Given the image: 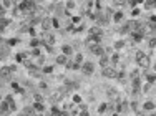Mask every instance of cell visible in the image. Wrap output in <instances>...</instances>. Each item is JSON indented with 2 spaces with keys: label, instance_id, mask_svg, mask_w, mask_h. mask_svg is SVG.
Returning <instances> with one entry per match:
<instances>
[{
  "label": "cell",
  "instance_id": "cell-26",
  "mask_svg": "<svg viewBox=\"0 0 156 116\" xmlns=\"http://www.w3.org/2000/svg\"><path fill=\"white\" fill-rule=\"evenodd\" d=\"M108 106H110L108 103H101L100 106H98V113H100V115H101V113H105L106 109H108Z\"/></svg>",
  "mask_w": 156,
  "mask_h": 116
},
{
  "label": "cell",
  "instance_id": "cell-38",
  "mask_svg": "<svg viewBox=\"0 0 156 116\" xmlns=\"http://www.w3.org/2000/svg\"><path fill=\"white\" fill-rule=\"evenodd\" d=\"M33 99H35V101H43L42 95H35V96H33Z\"/></svg>",
  "mask_w": 156,
  "mask_h": 116
},
{
  "label": "cell",
  "instance_id": "cell-42",
  "mask_svg": "<svg viewBox=\"0 0 156 116\" xmlns=\"http://www.w3.org/2000/svg\"><path fill=\"white\" fill-rule=\"evenodd\" d=\"M113 116H121V115H120V113L116 111V113H113Z\"/></svg>",
  "mask_w": 156,
  "mask_h": 116
},
{
  "label": "cell",
  "instance_id": "cell-28",
  "mask_svg": "<svg viewBox=\"0 0 156 116\" xmlns=\"http://www.w3.org/2000/svg\"><path fill=\"white\" fill-rule=\"evenodd\" d=\"M0 2H2V4H4V7L7 8V10H9V8H12V7H13V2H12V0H0Z\"/></svg>",
  "mask_w": 156,
  "mask_h": 116
},
{
  "label": "cell",
  "instance_id": "cell-10",
  "mask_svg": "<svg viewBox=\"0 0 156 116\" xmlns=\"http://www.w3.org/2000/svg\"><path fill=\"white\" fill-rule=\"evenodd\" d=\"M88 35H101V37H103V28L98 27V25H93V27H90Z\"/></svg>",
  "mask_w": 156,
  "mask_h": 116
},
{
  "label": "cell",
  "instance_id": "cell-35",
  "mask_svg": "<svg viewBox=\"0 0 156 116\" xmlns=\"http://www.w3.org/2000/svg\"><path fill=\"white\" fill-rule=\"evenodd\" d=\"M5 12H7V8H5L4 4L0 2V17H5Z\"/></svg>",
  "mask_w": 156,
  "mask_h": 116
},
{
  "label": "cell",
  "instance_id": "cell-40",
  "mask_svg": "<svg viewBox=\"0 0 156 116\" xmlns=\"http://www.w3.org/2000/svg\"><path fill=\"white\" fill-rule=\"evenodd\" d=\"M17 116H27V115H25L23 111H20V113H17Z\"/></svg>",
  "mask_w": 156,
  "mask_h": 116
},
{
  "label": "cell",
  "instance_id": "cell-14",
  "mask_svg": "<svg viewBox=\"0 0 156 116\" xmlns=\"http://www.w3.org/2000/svg\"><path fill=\"white\" fill-rule=\"evenodd\" d=\"M0 111L2 113H9L10 111V104H9L7 99H2V101H0Z\"/></svg>",
  "mask_w": 156,
  "mask_h": 116
},
{
  "label": "cell",
  "instance_id": "cell-16",
  "mask_svg": "<svg viewBox=\"0 0 156 116\" xmlns=\"http://www.w3.org/2000/svg\"><path fill=\"white\" fill-rule=\"evenodd\" d=\"M144 78H146V81L148 83H155L156 81V71H153V73H146V71H144Z\"/></svg>",
  "mask_w": 156,
  "mask_h": 116
},
{
  "label": "cell",
  "instance_id": "cell-46",
  "mask_svg": "<svg viewBox=\"0 0 156 116\" xmlns=\"http://www.w3.org/2000/svg\"><path fill=\"white\" fill-rule=\"evenodd\" d=\"M151 116H156V115H151Z\"/></svg>",
  "mask_w": 156,
  "mask_h": 116
},
{
  "label": "cell",
  "instance_id": "cell-43",
  "mask_svg": "<svg viewBox=\"0 0 156 116\" xmlns=\"http://www.w3.org/2000/svg\"><path fill=\"white\" fill-rule=\"evenodd\" d=\"M2 40H4V38H2V37H0V45H2Z\"/></svg>",
  "mask_w": 156,
  "mask_h": 116
},
{
  "label": "cell",
  "instance_id": "cell-37",
  "mask_svg": "<svg viewBox=\"0 0 156 116\" xmlns=\"http://www.w3.org/2000/svg\"><path fill=\"white\" fill-rule=\"evenodd\" d=\"M78 106H80V111H86V104L85 103H80Z\"/></svg>",
  "mask_w": 156,
  "mask_h": 116
},
{
  "label": "cell",
  "instance_id": "cell-31",
  "mask_svg": "<svg viewBox=\"0 0 156 116\" xmlns=\"http://www.w3.org/2000/svg\"><path fill=\"white\" fill-rule=\"evenodd\" d=\"M52 27H53V28H60V22H58V18L52 17Z\"/></svg>",
  "mask_w": 156,
  "mask_h": 116
},
{
  "label": "cell",
  "instance_id": "cell-22",
  "mask_svg": "<svg viewBox=\"0 0 156 116\" xmlns=\"http://www.w3.org/2000/svg\"><path fill=\"white\" fill-rule=\"evenodd\" d=\"M15 60H17L18 63H23L27 60V53H23V51H22V53H17L15 55Z\"/></svg>",
  "mask_w": 156,
  "mask_h": 116
},
{
  "label": "cell",
  "instance_id": "cell-32",
  "mask_svg": "<svg viewBox=\"0 0 156 116\" xmlns=\"http://www.w3.org/2000/svg\"><path fill=\"white\" fill-rule=\"evenodd\" d=\"M17 43H18L17 38H9V40H7V45H9V46H15Z\"/></svg>",
  "mask_w": 156,
  "mask_h": 116
},
{
  "label": "cell",
  "instance_id": "cell-47",
  "mask_svg": "<svg viewBox=\"0 0 156 116\" xmlns=\"http://www.w3.org/2000/svg\"><path fill=\"white\" fill-rule=\"evenodd\" d=\"M103 2H105V0H103Z\"/></svg>",
  "mask_w": 156,
  "mask_h": 116
},
{
  "label": "cell",
  "instance_id": "cell-11",
  "mask_svg": "<svg viewBox=\"0 0 156 116\" xmlns=\"http://www.w3.org/2000/svg\"><path fill=\"white\" fill-rule=\"evenodd\" d=\"M62 53L67 55V57H72V55L75 53V50H73L72 45H62Z\"/></svg>",
  "mask_w": 156,
  "mask_h": 116
},
{
  "label": "cell",
  "instance_id": "cell-3",
  "mask_svg": "<svg viewBox=\"0 0 156 116\" xmlns=\"http://www.w3.org/2000/svg\"><path fill=\"white\" fill-rule=\"evenodd\" d=\"M90 51L93 55H97V57H101V55L105 53V46L101 45V43H90Z\"/></svg>",
  "mask_w": 156,
  "mask_h": 116
},
{
  "label": "cell",
  "instance_id": "cell-8",
  "mask_svg": "<svg viewBox=\"0 0 156 116\" xmlns=\"http://www.w3.org/2000/svg\"><path fill=\"white\" fill-rule=\"evenodd\" d=\"M130 35H131V38H133V41H135V43L143 41V38H144V33L143 32H131Z\"/></svg>",
  "mask_w": 156,
  "mask_h": 116
},
{
  "label": "cell",
  "instance_id": "cell-13",
  "mask_svg": "<svg viewBox=\"0 0 156 116\" xmlns=\"http://www.w3.org/2000/svg\"><path fill=\"white\" fill-rule=\"evenodd\" d=\"M123 18H125V15H123L121 10H116V12L113 13V22H116V23H121Z\"/></svg>",
  "mask_w": 156,
  "mask_h": 116
},
{
  "label": "cell",
  "instance_id": "cell-1",
  "mask_svg": "<svg viewBox=\"0 0 156 116\" xmlns=\"http://www.w3.org/2000/svg\"><path fill=\"white\" fill-rule=\"evenodd\" d=\"M116 66L115 65H110V66H105V68H101V75L105 76V78H116Z\"/></svg>",
  "mask_w": 156,
  "mask_h": 116
},
{
  "label": "cell",
  "instance_id": "cell-17",
  "mask_svg": "<svg viewBox=\"0 0 156 116\" xmlns=\"http://www.w3.org/2000/svg\"><path fill=\"white\" fill-rule=\"evenodd\" d=\"M155 108H156V104L153 103V101H144L143 103V109L144 111H153Z\"/></svg>",
  "mask_w": 156,
  "mask_h": 116
},
{
  "label": "cell",
  "instance_id": "cell-25",
  "mask_svg": "<svg viewBox=\"0 0 156 116\" xmlns=\"http://www.w3.org/2000/svg\"><path fill=\"white\" fill-rule=\"evenodd\" d=\"M72 23L73 25H81V17L80 15H73L72 17Z\"/></svg>",
  "mask_w": 156,
  "mask_h": 116
},
{
  "label": "cell",
  "instance_id": "cell-33",
  "mask_svg": "<svg viewBox=\"0 0 156 116\" xmlns=\"http://www.w3.org/2000/svg\"><path fill=\"white\" fill-rule=\"evenodd\" d=\"M138 15H139V8H138V7H135L133 10H131V17H133V18H136Z\"/></svg>",
  "mask_w": 156,
  "mask_h": 116
},
{
  "label": "cell",
  "instance_id": "cell-23",
  "mask_svg": "<svg viewBox=\"0 0 156 116\" xmlns=\"http://www.w3.org/2000/svg\"><path fill=\"white\" fill-rule=\"evenodd\" d=\"M42 73H45V75H48V73H53V66H52V65H43V68H42Z\"/></svg>",
  "mask_w": 156,
  "mask_h": 116
},
{
  "label": "cell",
  "instance_id": "cell-18",
  "mask_svg": "<svg viewBox=\"0 0 156 116\" xmlns=\"http://www.w3.org/2000/svg\"><path fill=\"white\" fill-rule=\"evenodd\" d=\"M76 8V2L75 0H67V4H65V10H70V12H72V10H75Z\"/></svg>",
  "mask_w": 156,
  "mask_h": 116
},
{
  "label": "cell",
  "instance_id": "cell-34",
  "mask_svg": "<svg viewBox=\"0 0 156 116\" xmlns=\"http://www.w3.org/2000/svg\"><path fill=\"white\" fill-rule=\"evenodd\" d=\"M148 45H149V48H155V46H156V38L151 37V38H149V43H148Z\"/></svg>",
  "mask_w": 156,
  "mask_h": 116
},
{
  "label": "cell",
  "instance_id": "cell-27",
  "mask_svg": "<svg viewBox=\"0 0 156 116\" xmlns=\"http://www.w3.org/2000/svg\"><path fill=\"white\" fill-rule=\"evenodd\" d=\"M72 101H73L75 104H80V103H81V96L78 95V93H75V95L72 96Z\"/></svg>",
  "mask_w": 156,
  "mask_h": 116
},
{
  "label": "cell",
  "instance_id": "cell-19",
  "mask_svg": "<svg viewBox=\"0 0 156 116\" xmlns=\"http://www.w3.org/2000/svg\"><path fill=\"white\" fill-rule=\"evenodd\" d=\"M125 46H126V41H125V40H116L113 43V48L115 50H121V48H125Z\"/></svg>",
  "mask_w": 156,
  "mask_h": 116
},
{
  "label": "cell",
  "instance_id": "cell-7",
  "mask_svg": "<svg viewBox=\"0 0 156 116\" xmlns=\"http://www.w3.org/2000/svg\"><path fill=\"white\" fill-rule=\"evenodd\" d=\"M111 65V60H110V55H106V53H103L100 57V66L101 68H105V66H110Z\"/></svg>",
  "mask_w": 156,
  "mask_h": 116
},
{
  "label": "cell",
  "instance_id": "cell-2",
  "mask_svg": "<svg viewBox=\"0 0 156 116\" xmlns=\"http://www.w3.org/2000/svg\"><path fill=\"white\" fill-rule=\"evenodd\" d=\"M80 71L85 75V76H90V75H93V71H95V65H93L91 62H83L81 63Z\"/></svg>",
  "mask_w": 156,
  "mask_h": 116
},
{
  "label": "cell",
  "instance_id": "cell-20",
  "mask_svg": "<svg viewBox=\"0 0 156 116\" xmlns=\"http://www.w3.org/2000/svg\"><path fill=\"white\" fill-rule=\"evenodd\" d=\"M10 73H12V70H10L9 66H2V68H0V76L7 78V76H10Z\"/></svg>",
  "mask_w": 156,
  "mask_h": 116
},
{
  "label": "cell",
  "instance_id": "cell-4",
  "mask_svg": "<svg viewBox=\"0 0 156 116\" xmlns=\"http://www.w3.org/2000/svg\"><path fill=\"white\" fill-rule=\"evenodd\" d=\"M136 62H138L139 70H146L148 66L151 65V60H149V57H148V55H143V57L139 58V60H136Z\"/></svg>",
  "mask_w": 156,
  "mask_h": 116
},
{
  "label": "cell",
  "instance_id": "cell-41",
  "mask_svg": "<svg viewBox=\"0 0 156 116\" xmlns=\"http://www.w3.org/2000/svg\"><path fill=\"white\" fill-rule=\"evenodd\" d=\"M33 116H43V113H35Z\"/></svg>",
  "mask_w": 156,
  "mask_h": 116
},
{
  "label": "cell",
  "instance_id": "cell-45",
  "mask_svg": "<svg viewBox=\"0 0 156 116\" xmlns=\"http://www.w3.org/2000/svg\"><path fill=\"white\" fill-rule=\"evenodd\" d=\"M0 101H2V96H0Z\"/></svg>",
  "mask_w": 156,
  "mask_h": 116
},
{
  "label": "cell",
  "instance_id": "cell-30",
  "mask_svg": "<svg viewBox=\"0 0 156 116\" xmlns=\"http://www.w3.org/2000/svg\"><path fill=\"white\" fill-rule=\"evenodd\" d=\"M75 62L81 65V63L85 62V60H83V53H76V55H75Z\"/></svg>",
  "mask_w": 156,
  "mask_h": 116
},
{
  "label": "cell",
  "instance_id": "cell-9",
  "mask_svg": "<svg viewBox=\"0 0 156 116\" xmlns=\"http://www.w3.org/2000/svg\"><path fill=\"white\" fill-rule=\"evenodd\" d=\"M43 43H45V45H55V35H53V33H45Z\"/></svg>",
  "mask_w": 156,
  "mask_h": 116
},
{
  "label": "cell",
  "instance_id": "cell-6",
  "mask_svg": "<svg viewBox=\"0 0 156 116\" xmlns=\"http://www.w3.org/2000/svg\"><path fill=\"white\" fill-rule=\"evenodd\" d=\"M55 63H57L58 66H67V63H68V57H67V55H63V53L57 55V58H55Z\"/></svg>",
  "mask_w": 156,
  "mask_h": 116
},
{
  "label": "cell",
  "instance_id": "cell-12",
  "mask_svg": "<svg viewBox=\"0 0 156 116\" xmlns=\"http://www.w3.org/2000/svg\"><path fill=\"white\" fill-rule=\"evenodd\" d=\"M32 106H33L35 113H43L45 111V104H43V101H35Z\"/></svg>",
  "mask_w": 156,
  "mask_h": 116
},
{
  "label": "cell",
  "instance_id": "cell-39",
  "mask_svg": "<svg viewBox=\"0 0 156 116\" xmlns=\"http://www.w3.org/2000/svg\"><path fill=\"white\" fill-rule=\"evenodd\" d=\"M78 116H90V113H88V109H86V111H81V113H78Z\"/></svg>",
  "mask_w": 156,
  "mask_h": 116
},
{
  "label": "cell",
  "instance_id": "cell-15",
  "mask_svg": "<svg viewBox=\"0 0 156 116\" xmlns=\"http://www.w3.org/2000/svg\"><path fill=\"white\" fill-rule=\"evenodd\" d=\"M10 25V20L9 18H5V17H0V32H4L7 27Z\"/></svg>",
  "mask_w": 156,
  "mask_h": 116
},
{
  "label": "cell",
  "instance_id": "cell-24",
  "mask_svg": "<svg viewBox=\"0 0 156 116\" xmlns=\"http://www.w3.org/2000/svg\"><path fill=\"white\" fill-rule=\"evenodd\" d=\"M40 55H42V50H40V46H35V48H32V57H33V58L40 57Z\"/></svg>",
  "mask_w": 156,
  "mask_h": 116
},
{
  "label": "cell",
  "instance_id": "cell-44",
  "mask_svg": "<svg viewBox=\"0 0 156 116\" xmlns=\"http://www.w3.org/2000/svg\"><path fill=\"white\" fill-rule=\"evenodd\" d=\"M153 70H155V71H156V65H155V68H153Z\"/></svg>",
  "mask_w": 156,
  "mask_h": 116
},
{
  "label": "cell",
  "instance_id": "cell-5",
  "mask_svg": "<svg viewBox=\"0 0 156 116\" xmlns=\"http://www.w3.org/2000/svg\"><path fill=\"white\" fill-rule=\"evenodd\" d=\"M40 27H42L45 32H48V30L52 28V17H43L42 20H40Z\"/></svg>",
  "mask_w": 156,
  "mask_h": 116
},
{
  "label": "cell",
  "instance_id": "cell-21",
  "mask_svg": "<svg viewBox=\"0 0 156 116\" xmlns=\"http://www.w3.org/2000/svg\"><path fill=\"white\" fill-rule=\"evenodd\" d=\"M40 45H43V41H42V40H38L37 37L32 38V41H30V46H32V48H35V46H40Z\"/></svg>",
  "mask_w": 156,
  "mask_h": 116
},
{
  "label": "cell",
  "instance_id": "cell-36",
  "mask_svg": "<svg viewBox=\"0 0 156 116\" xmlns=\"http://www.w3.org/2000/svg\"><path fill=\"white\" fill-rule=\"evenodd\" d=\"M28 33L32 35V37H35V35H37V32H35V28H33V27H30V28H28Z\"/></svg>",
  "mask_w": 156,
  "mask_h": 116
},
{
  "label": "cell",
  "instance_id": "cell-29",
  "mask_svg": "<svg viewBox=\"0 0 156 116\" xmlns=\"http://www.w3.org/2000/svg\"><path fill=\"white\" fill-rule=\"evenodd\" d=\"M110 60H111V65L118 63V62H120V55H118V51H115V53H113V57H111Z\"/></svg>",
  "mask_w": 156,
  "mask_h": 116
}]
</instances>
